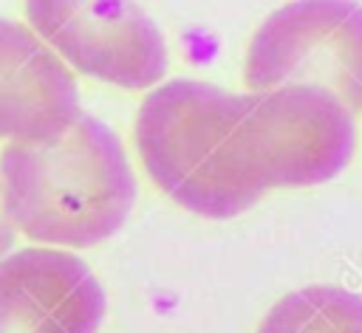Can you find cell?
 Masks as SVG:
<instances>
[{"instance_id":"1","label":"cell","mask_w":362,"mask_h":333,"mask_svg":"<svg viewBox=\"0 0 362 333\" xmlns=\"http://www.w3.org/2000/svg\"><path fill=\"white\" fill-rule=\"evenodd\" d=\"M0 200L14 231L37 243L90 248L130 217L136 175L119 135L79 113L51 138L3 147Z\"/></svg>"},{"instance_id":"2","label":"cell","mask_w":362,"mask_h":333,"mask_svg":"<svg viewBox=\"0 0 362 333\" xmlns=\"http://www.w3.org/2000/svg\"><path fill=\"white\" fill-rule=\"evenodd\" d=\"M238 93L201 79H170L136 116V150L150 181L181 209L229 220L263 195L243 178L235 144Z\"/></svg>"},{"instance_id":"3","label":"cell","mask_w":362,"mask_h":333,"mask_svg":"<svg viewBox=\"0 0 362 333\" xmlns=\"http://www.w3.org/2000/svg\"><path fill=\"white\" fill-rule=\"evenodd\" d=\"M238 166L266 195L269 189L317 186L337 178L356 147L354 110L311 85H280L238 93Z\"/></svg>"},{"instance_id":"4","label":"cell","mask_w":362,"mask_h":333,"mask_svg":"<svg viewBox=\"0 0 362 333\" xmlns=\"http://www.w3.org/2000/svg\"><path fill=\"white\" fill-rule=\"evenodd\" d=\"M243 79L252 90L311 85L362 110V3L291 0L255 31Z\"/></svg>"},{"instance_id":"5","label":"cell","mask_w":362,"mask_h":333,"mask_svg":"<svg viewBox=\"0 0 362 333\" xmlns=\"http://www.w3.org/2000/svg\"><path fill=\"white\" fill-rule=\"evenodd\" d=\"M34 34L74 71L147 90L167 73V45L136 0H25Z\"/></svg>"},{"instance_id":"6","label":"cell","mask_w":362,"mask_h":333,"mask_svg":"<svg viewBox=\"0 0 362 333\" xmlns=\"http://www.w3.org/2000/svg\"><path fill=\"white\" fill-rule=\"evenodd\" d=\"M107 296L96 274L62 248H20L0 260V333H99Z\"/></svg>"},{"instance_id":"7","label":"cell","mask_w":362,"mask_h":333,"mask_svg":"<svg viewBox=\"0 0 362 333\" xmlns=\"http://www.w3.org/2000/svg\"><path fill=\"white\" fill-rule=\"evenodd\" d=\"M68 65L25 25L0 17V141H42L79 119Z\"/></svg>"},{"instance_id":"8","label":"cell","mask_w":362,"mask_h":333,"mask_svg":"<svg viewBox=\"0 0 362 333\" xmlns=\"http://www.w3.org/2000/svg\"><path fill=\"white\" fill-rule=\"evenodd\" d=\"M257 333H362V296L337 285H311L283 296Z\"/></svg>"},{"instance_id":"9","label":"cell","mask_w":362,"mask_h":333,"mask_svg":"<svg viewBox=\"0 0 362 333\" xmlns=\"http://www.w3.org/2000/svg\"><path fill=\"white\" fill-rule=\"evenodd\" d=\"M14 226H11V220L6 217V212H3V200H0V260L11 251V243H14Z\"/></svg>"}]
</instances>
